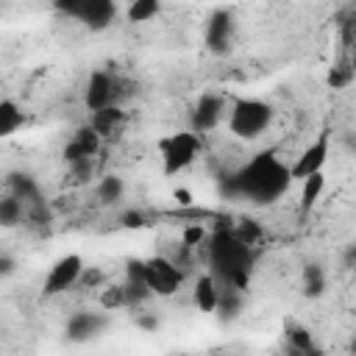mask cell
<instances>
[{
    "label": "cell",
    "mask_w": 356,
    "mask_h": 356,
    "mask_svg": "<svg viewBox=\"0 0 356 356\" xmlns=\"http://www.w3.org/2000/svg\"><path fill=\"white\" fill-rule=\"evenodd\" d=\"M289 184H292L289 164H284L275 153L253 156L231 178V186L236 189V195L248 197L250 203H270L281 197L289 189Z\"/></svg>",
    "instance_id": "1"
},
{
    "label": "cell",
    "mask_w": 356,
    "mask_h": 356,
    "mask_svg": "<svg viewBox=\"0 0 356 356\" xmlns=\"http://www.w3.org/2000/svg\"><path fill=\"white\" fill-rule=\"evenodd\" d=\"M211 264L214 273L222 278L225 286L231 289H245L248 286V275H250V264H253V253L248 245H242L231 231H222L211 239ZM214 275V278H217Z\"/></svg>",
    "instance_id": "2"
},
{
    "label": "cell",
    "mask_w": 356,
    "mask_h": 356,
    "mask_svg": "<svg viewBox=\"0 0 356 356\" xmlns=\"http://www.w3.org/2000/svg\"><path fill=\"white\" fill-rule=\"evenodd\" d=\"M273 122V108L264 100L242 97L228 108V131L239 139H256L261 136Z\"/></svg>",
    "instance_id": "3"
},
{
    "label": "cell",
    "mask_w": 356,
    "mask_h": 356,
    "mask_svg": "<svg viewBox=\"0 0 356 356\" xmlns=\"http://www.w3.org/2000/svg\"><path fill=\"white\" fill-rule=\"evenodd\" d=\"M142 284L147 289V295H161L170 298L181 289L184 284V273L178 270V264L167 256H153L147 261H142Z\"/></svg>",
    "instance_id": "4"
},
{
    "label": "cell",
    "mask_w": 356,
    "mask_h": 356,
    "mask_svg": "<svg viewBox=\"0 0 356 356\" xmlns=\"http://www.w3.org/2000/svg\"><path fill=\"white\" fill-rule=\"evenodd\" d=\"M161 161H164V175H175L181 170H186L197 153H200V136L195 131H178L170 134L167 139H161Z\"/></svg>",
    "instance_id": "5"
},
{
    "label": "cell",
    "mask_w": 356,
    "mask_h": 356,
    "mask_svg": "<svg viewBox=\"0 0 356 356\" xmlns=\"http://www.w3.org/2000/svg\"><path fill=\"white\" fill-rule=\"evenodd\" d=\"M328 156H331V134H328V131H320V134L300 150V156L289 164V178H292V181H303V178H309V175H314V172H323Z\"/></svg>",
    "instance_id": "6"
},
{
    "label": "cell",
    "mask_w": 356,
    "mask_h": 356,
    "mask_svg": "<svg viewBox=\"0 0 356 356\" xmlns=\"http://www.w3.org/2000/svg\"><path fill=\"white\" fill-rule=\"evenodd\" d=\"M81 273H83V259H81L78 253H67V256H61V259L47 270V278H44V295H61V292L78 286Z\"/></svg>",
    "instance_id": "7"
},
{
    "label": "cell",
    "mask_w": 356,
    "mask_h": 356,
    "mask_svg": "<svg viewBox=\"0 0 356 356\" xmlns=\"http://www.w3.org/2000/svg\"><path fill=\"white\" fill-rule=\"evenodd\" d=\"M86 106L89 111H100V108H108L114 106V78L103 70H95L89 75V83H86Z\"/></svg>",
    "instance_id": "8"
},
{
    "label": "cell",
    "mask_w": 356,
    "mask_h": 356,
    "mask_svg": "<svg viewBox=\"0 0 356 356\" xmlns=\"http://www.w3.org/2000/svg\"><path fill=\"white\" fill-rule=\"evenodd\" d=\"M222 111H225V100L217 97V95H203L195 114H192V125H195V134H206L211 128L220 125L222 120Z\"/></svg>",
    "instance_id": "9"
},
{
    "label": "cell",
    "mask_w": 356,
    "mask_h": 356,
    "mask_svg": "<svg viewBox=\"0 0 356 356\" xmlns=\"http://www.w3.org/2000/svg\"><path fill=\"white\" fill-rule=\"evenodd\" d=\"M192 300H195V306H197L200 312H206V314L217 312V306H220V281H217L211 273L197 275V281H195V286H192Z\"/></svg>",
    "instance_id": "10"
},
{
    "label": "cell",
    "mask_w": 356,
    "mask_h": 356,
    "mask_svg": "<svg viewBox=\"0 0 356 356\" xmlns=\"http://www.w3.org/2000/svg\"><path fill=\"white\" fill-rule=\"evenodd\" d=\"M100 150V136L86 125V128H81L75 136H72V142L67 145V159L72 161V164H78V161H89L95 153Z\"/></svg>",
    "instance_id": "11"
},
{
    "label": "cell",
    "mask_w": 356,
    "mask_h": 356,
    "mask_svg": "<svg viewBox=\"0 0 356 356\" xmlns=\"http://www.w3.org/2000/svg\"><path fill=\"white\" fill-rule=\"evenodd\" d=\"M64 8L72 11V14H78L81 19H86V25H92V28H103L114 17V3H103V0L83 3V6H64Z\"/></svg>",
    "instance_id": "12"
},
{
    "label": "cell",
    "mask_w": 356,
    "mask_h": 356,
    "mask_svg": "<svg viewBox=\"0 0 356 356\" xmlns=\"http://www.w3.org/2000/svg\"><path fill=\"white\" fill-rule=\"evenodd\" d=\"M25 125V111L14 100H0V139L17 134Z\"/></svg>",
    "instance_id": "13"
},
{
    "label": "cell",
    "mask_w": 356,
    "mask_h": 356,
    "mask_svg": "<svg viewBox=\"0 0 356 356\" xmlns=\"http://www.w3.org/2000/svg\"><path fill=\"white\" fill-rule=\"evenodd\" d=\"M231 31H234V22L228 14H217L211 22H209V31H206V42L211 50H222L231 39Z\"/></svg>",
    "instance_id": "14"
},
{
    "label": "cell",
    "mask_w": 356,
    "mask_h": 356,
    "mask_svg": "<svg viewBox=\"0 0 356 356\" xmlns=\"http://www.w3.org/2000/svg\"><path fill=\"white\" fill-rule=\"evenodd\" d=\"M323 189H325V175L323 172H314V175L303 178L300 181V211H309L323 197Z\"/></svg>",
    "instance_id": "15"
},
{
    "label": "cell",
    "mask_w": 356,
    "mask_h": 356,
    "mask_svg": "<svg viewBox=\"0 0 356 356\" xmlns=\"http://www.w3.org/2000/svg\"><path fill=\"white\" fill-rule=\"evenodd\" d=\"M25 217V203L19 197H0V225L3 228H11V225H19Z\"/></svg>",
    "instance_id": "16"
},
{
    "label": "cell",
    "mask_w": 356,
    "mask_h": 356,
    "mask_svg": "<svg viewBox=\"0 0 356 356\" xmlns=\"http://www.w3.org/2000/svg\"><path fill=\"white\" fill-rule=\"evenodd\" d=\"M97 197L103 200V203H114V200H120L122 197V192H125V184H122V178L120 175H103L100 181H97Z\"/></svg>",
    "instance_id": "17"
},
{
    "label": "cell",
    "mask_w": 356,
    "mask_h": 356,
    "mask_svg": "<svg viewBox=\"0 0 356 356\" xmlns=\"http://www.w3.org/2000/svg\"><path fill=\"white\" fill-rule=\"evenodd\" d=\"M159 11H161V3H156V0H134L128 6V19L131 22H150Z\"/></svg>",
    "instance_id": "18"
},
{
    "label": "cell",
    "mask_w": 356,
    "mask_h": 356,
    "mask_svg": "<svg viewBox=\"0 0 356 356\" xmlns=\"http://www.w3.org/2000/svg\"><path fill=\"white\" fill-rule=\"evenodd\" d=\"M231 234H234L242 245H248V248H253V245L261 239V228H259L256 220H239V222L231 228Z\"/></svg>",
    "instance_id": "19"
},
{
    "label": "cell",
    "mask_w": 356,
    "mask_h": 356,
    "mask_svg": "<svg viewBox=\"0 0 356 356\" xmlns=\"http://www.w3.org/2000/svg\"><path fill=\"white\" fill-rule=\"evenodd\" d=\"M181 239H184V248H197V245L206 239V228H203L200 222H192V225L184 228Z\"/></svg>",
    "instance_id": "20"
},
{
    "label": "cell",
    "mask_w": 356,
    "mask_h": 356,
    "mask_svg": "<svg viewBox=\"0 0 356 356\" xmlns=\"http://www.w3.org/2000/svg\"><path fill=\"white\" fill-rule=\"evenodd\" d=\"M100 303H103V309H117V306L128 303V295H125L122 286H111V289H106L100 295Z\"/></svg>",
    "instance_id": "21"
},
{
    "label": "cell",
    "mask_w": 356,
    "mask_h": 356,
    "mask_svg": "<svg viewBox=\"0 0 356 356\" xmlns=\"http://www.w3.org/2000/svg\"><path fill=\"white\" fill-rule=\"evenodd\" d=\"M95 325H97V320L92 317V314H78L75 320H72V325H70V331H72V337H86V334H92L95 331Z\"/></svg>",
    "instance_id": "22"
},
{
    "label": "cell",
    "mask_w": 356,
    "mask_h": 356,
    "mask_svg": "<svg viewBox=\"0 0 356 356\" xmlns=\"http://www.w3.org/2000/svg\"><path fill=\"white\" fill-rule=\"evenodd\" d=\"M323 286H325L323 273H320L317 267L306 270V292H309V295H320V292H323Z\"/></svg>",
    "instance_id": "23"
},
{
    "label": "cell",
    "mask_w": 356,
    "mask_h": 356,
    "mask_svg": "<svg viewBox=\"0 0 356 356\" xmlns=\"http://www.w3.org/2000/svg\"><path fill=\"white\" fill-rule=\"evenodd\" d=\"M289 339H292V342H295L300 350H309V348H312V337H309L303 328H295V331L289 334Z\"/></svg>",
    "instance_id": "24"
},
{
    "label": "cell",
    "mask_w": 356,
    "mask_h": 356,
    "mask_svg": "<svg viewBox=\"0 0 356 356\" xmlns=\"http://www.w3.org/2000/svg\"><path fill=\"white\" fill-rule=\"evenodd\" d=\"M122 225H125V228H139V225H145L142 211H128V214L122 217Z\"/></svg>",
    "instance_id": "25"
},
{
    "label": "cell",
    "mask_w": 356,
    "mask_h": 356,
    "mask_svg": "<svg viewBox=\"0 0 356 356\" xmlns=\"http://www.w3.org/2000/svg\"><path fill=\"white\" fill-rule=\"evenodd\" d=\"M14 259L11 256H0V275H8V273H14Z\"/></svg>",
    "instance_id": "26"
},
{
    "label": "cell",
    "mask_w": 356,
    "mask_h": 356,
    "mask_svg": "<svg viewBox=\"0 0 356 356\" xmlns=\"http://www.w3.org/2000/svg\"><path fill=\"white\" fill-rule=\"evenodd\" d=\"M175 200H178V203H184V206H186V203H192V197H189V192H186V189H178V192H175Z\"/></svg>",
    "instance_id": "27"
}]
</instances>
